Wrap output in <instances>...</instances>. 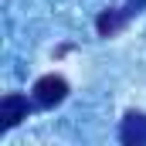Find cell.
I'll list each match as a JSON object with an SVG mask.
<instances>
[{"mask_svg": "<svg viewBox=\"0 0 146 146\" xmlns=\"http://www.w3.org/2000/svg\"><path fill=\"white\" fill-rule=\"evenodd\" d=\"M27 112H31L27 95H21V92H10V95H3V99H0V133L14 129L21 119H27Z\"/></svg>", "mask_w": 146, "mask_h": 146, "instance_id": "cell-3", "label": "cell"}, {"mask_svg": "<svg viewBox=\"0 0 146 146\" xmlns=\"http://www.w3.org/2000/svg\"><path fill=\"white\" fill-rule=\"evenodd\" d=\"M119 143L122 146H146V115L143 112H126L122 115Z\"/></svg>", "mask_w": 146, "mask_h": 146, "instance_id": "cell-4", "label": "cell"}, {"mask_svg": "<svg viewBox=\"0 0 146 146\" xmlns=\"http://www.w3.org/2000/svg\"><path fill=\"white\" fill-rule=\"evenodd\" d=\"M146 0H129L126 7H112V10H102L99 17H95V31H99V37H112L133 14H139V7H143Z\"/></svg>", "mask_w": 146, "mask_h": 146, "instance_id": "cell-2", "label": "cell"}, {"mask_svg": "<svg viewBox=\"0 0 146 146\" xmlns=\"http://www.w3.org/2000/svg\"><path fill=\"white\" fill-rule=\"evenodd\" d=\"M65 99H68V82H65L61 75H44V78L34 82V106L54 109V106H61Z\"/></svg>", "mask_w": 146, "mask_h": 146, "instance_id": "cell-1", "label": "cell"}]
</instances>
